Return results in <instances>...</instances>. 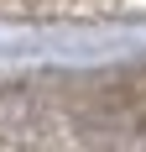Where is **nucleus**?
Instances as JSON below:
<instances>
[{
  "label": "nucleus",
  "mask_w": 146,
  "mask_h": 152,
  "mask_svg": "<svg viewBox=\"0 0 146 152\" xmlns=\"http://www.w3.org/2000/svg\"><path fill=\"white\" fill-rule=\"evenodd\" d=\"M0 26L58 37H136L146 31V0H0Z\"/></svg>",
  "instance_id": "obj_1"
}]
</instances>
